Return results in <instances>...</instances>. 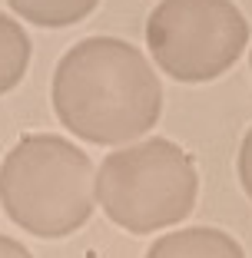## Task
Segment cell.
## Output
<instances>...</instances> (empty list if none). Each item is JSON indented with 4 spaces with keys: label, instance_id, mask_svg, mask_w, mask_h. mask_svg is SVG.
<instances>
[{
    "label": "cell",
    "instance_id": "cell-9",
    "mask_svg": "<svg viewBox=\"0 0 252 258\" xmlns=\"http://www.w3.org/2000/svg\"><path fill=\"white\" fill-rule=\"evenodd\" d=\"M0 258H33V255L23 248L20 242H14V238H7V235H0Z\"/></svg>",
    "mask_w": 252,
    "mask_h": 258
},
{
    "label": "cell",
    "instance_id": "cell-10",
    "mask_svg": "<svg viewBox=\"0 0 252 258\" xmlns=\"http://www.w3.org/2000/svg\"><path fill=\"white\" fill-rule=\"evenodd\" d=\"M249 63H252V56H249Z\"/></svg>",
    "mask_w": 252,
    "mask_h": 258
},
{
    "label": "cell",
    "instance_id": "cell-6",
    "mask_svg": "<svg viewBox=\"0 0 252 258\" xmlns=\"http://www.w3.org/2000/svg\"><path fill=\"white\" fill-rule=\"evenodd\" d=\"M10 10L37 27H70L93 14L99 0H7Z\"/></svg>",
    "mask_w": 252,
    "mask_h": 258
},
{
    "label": "cell",
    "instance_id": "cell-2",
    "mask_svg": "<svg viewBox=\"0 0 252 258\" xmlns=\"http://www.w3.org/2000/svg\"><path fill=\"white\" fill-rule=\"evenodd\" d=\"M0 202L10 222L40 238L77 232L96 205L90 156L54 133L23 136L0 166Z\"/></svg>",
    "mask_w": 252,
    "mask_h": 258
},
{
    "label": "cell",
    "instance_id": "cell-7",
    "mask_svg": "<svg viewBox=\"0 0 252 258\" xmlns=\"http://www.w3.org/2000/svg\"><path fill=\"white\" fill-rule=\"evenodd\" d=\"M27 63H30V37L17 20L0 14V96L23 80Z\"/></svg>",
    "mask_w": 252,
    "mask_h": 258
},
{
    "label": "cell",
    "instance_id": "cell-3",
    "mask_svg": "<svg viewBox=\"0 0 252 258\" xmlns=\"http://www.w3.org/2000/svg\"><path fill=\"white\" fill-rule=\"evenodd\" d=\"M196 166L169 139H146L130 149H116L96 172V202L133 235L183 222L196 205Z\"/></svg>",
    "mask_w": 252,
    "mask_h": 258
},
{
    "label": "cell",
    "instance_id": "cell-5",
    "mask_svg": "<svg viewBox=\"0 0 252 258\" xmlns=\"http://www.w3.org/2000/svg\"><path fill=\"white\" fill-rule=\"evenodd\" d=\"M146 258H245L242 245L219 228H179L156 238Z\"/></svg>",
    "mask_w": 252,
    "mask_h": 258
},
{
    "label": "cell",
    "instance_id": "cell-1",
    "mask_svg": "<svg viewBox=\"0 0 252 258\" xmlns=\"http://www.w3.org/2000/svg\"><path fill=\"white\" fill-rule=\"evenodd\" d=\"M54 109L73 136L116 146L153 129L163 109V86L133 43L90 37L57 63Z\"/></svg>",
    "mask_w": 252,
    "mask_h": 258
},
{
    "label": "cell",
    "instance_id": "cell-4",
    "mask_svg": "<svg viewBox=\"0 0 252 258\" xmlns=\"http://www.w3.org/2000/svg\"><path fill=\"white\" fill-rule=\"evenodd\" d=\"M156 67L179 83H206L242 56L249 23L232 0H163L146 20Z\"/></svg>",
    "mask_w": 252,
    "mask_h": 258
},
{
    "label": "cell",
    "instance_id": "cell-8",
    "mask_svg": "<svg viewBox=\"0 0 252 258\" xmlns=\"http://www.w3.org/2000/svg\"><path fill=\"white\" fill-rule=\"evenodd\" d=\"M239 179H242V189H245V196L252 199V129L245 133V139H242V149H239Z\"/></svg>",
    "mask_w": 252,
    "mask_h": 258
}]
</instances>
